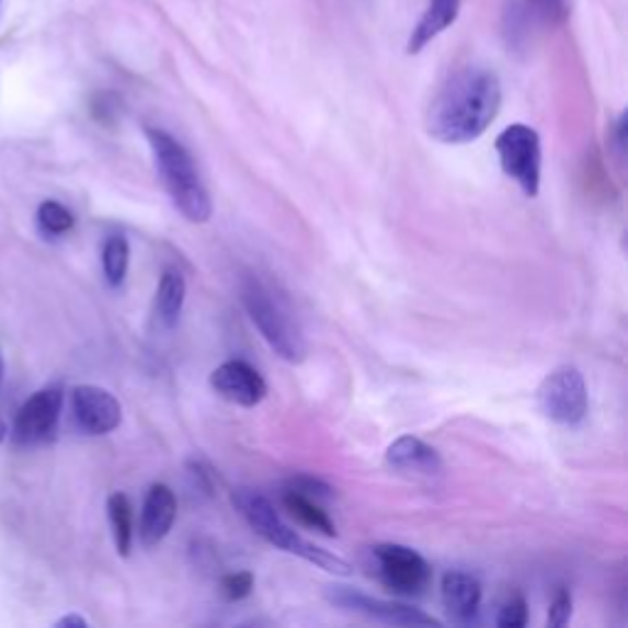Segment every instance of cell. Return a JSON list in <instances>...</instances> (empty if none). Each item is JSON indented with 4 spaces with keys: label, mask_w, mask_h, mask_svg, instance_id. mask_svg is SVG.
I'll return each mask as SVG.
<instances>
[{
    "label": "cell",
    "mask_w": 628,
    "mask_h": 628,
    "mask_svg": "<svg viewBox=\"0 0 628 628\" xmlns=\"http://www.w3.org/2000/svg\"><path fill=\"white\" fill-rule=\"evenodd\" d=\"M501 84L493 71L467 67L452 75L427 111V133L437 142L461 146L487 133L499 116Z\"/></svg>",
    "instance_id": "6da1fadb"
},
{
    "label": "cell",
    "mask_w": 628,
    "mask_h": 628,
    "mask_svg": "<svg viewBox=\"0 0 628 628\" xmlns=\"http://www.w3.org/2000/svg\"><path fill=\"white\" fill-rule=\"evenodd\" d=\"M146 136L152 148V158H156L162 184L164 190H168L174 207L192 224L209 221V192L202 184L199 172L194 168V160L187 148H184L180 140H174L170 133L158 128H148Z\"/></svg>",
    "instance_id": "7a4b0ae2"
},
{
    "label": "cell",
    "mask_w": 628,
    "mask_h": 628,
    "mask_svg": "<svg viewBox=\"0 0 628 628\" xmlns=\"http://www.w3.org/2000/svg\"><path fill=\"white\" fill-rule=\"evenodd\" d=\"M231 501H233L236 511H239L243 516V521L249 523L265 543H271L273 548H281L285 552L297 555V558L317 564L319 570H327V572H334V574H342V576L352 574L349 562H344L342 558H336V555H332L324 548H319V545L305 540L300 533L293 530L290 525L277 516L273 503L267 501L265 496H261V493H255L251 489H236Z\"/></svg>",
    "instance_id": "3957f363"
},
{
    "label": "cell",
    "mask_w": 628,
    "mask_h": 628,
    "mask_svg": "<svg viewBox=\"0 0 628 628\" xmlns=\"http://www.w3.org/2000/svg\"><path fill=\"white\" fill-rule=\"evenodd\" d=\"M241 302L249 312L251 322L259 327L263 339L271 344L273 352L290 364H300L307 356V344L300 327L293 319L290 310L259 277H243L241 281Z\"/></svg>",
    "instance_id": "277c9868"
},
{
    "label": "cell",
    "mask_w": 628,
    "mask_h": 628,
    "mask_svg": "<svg viewBox=\"0 0 628 628\" xmlns=\"http://www.w3.org/2000/svg\"><path fill=\"white\" fill-rule=\"evenodd\" d=\"M501 170L518 184L525 197H538L540 192V136L530 126L513 123L496 138Z\"/></svg>",
    "instance_id": "5b68a950"
},
{
    "label": "cell",
    "mask_w": 628,
    "mask_h": 628,
    "mask_svg": "<svg viewBox=\"0 0 628 628\" xmlns=\"http://www.w3.org/2000/svg\"><path fill=\"white\" fill-rule=\"evenodd\" d=\"M540 413L558 425H580L590 410L586 386L574 366H560L545 376L538 388Z\"/></svg>",
    "instance_id": "8992f818"
},
{
    "label": "cell",
    "mask_w": 628,
    "mask_h": 628,
    "mask_svg": "<svg viewBox=\"0 0 628 628\" xmlns=\"http://www.w3.org/2000/svg\"><path fill=\"white\" fill-rule=\"evenodd\" d=\"M370 555H374L378 580L393 594L418 596L427 590L432 576L430 564L413 548H406V545L396 543H384L376 545Z\"/></svg>",
    "instance_id": "52a82bcc"
},
{
    "label": "cell",
    "mask_w": 628,
    "mask_h": 628,
    "mask_svg": "<svg viewBox=\"0 0 628 628\" xmlns=\"http://www.w3.org/2000/svg\"><path fill=\"white\" fill-rule=\"evenodd\" d=\"M329 600L334 604L344 606V609L358 612L364 616H370V619H378L384 624H393V626H439L435 616H430L420 609H413L408 604H398V602H386V600H374V596H366L362 592L346 590V586H332L329 592Z\"/></svg>",
    "instance_id": "ba28073f"
},
{
    "label": "cell",
    "mask_w": 628,
    "mask_h": 628,
    "mask_svg": "<svg viewBox=\"0 0 628 628\" xmlns=\"http://www.w3.org/2000/svg\"><path fill=\"white\" fill-rule=\"evenodd\" d=\"M77 425L89 435H109L121 425V403L99 386H79L71 393Z\"/></svg>",
    "instance_id": "9c48e42d"
},
{
    "label": "cell",
    "mask_w": 628,
    "mask_h": 628,
    "mask_svg": "<svg viewBox=\"0 0 628 628\" xmlns=\"http://www.w3.org/2000/svg\"><path fill=\"white\" fill-rule=\"evenodd\" d=\"M209 384L224 400H229V403L241 408L259 406L267 393V386L259 370L251 364L239 362V358H233V362H226L216 368L209 378Z\"/></svg>",
    "instance_id": "30bf717a"
},
{
    "label": "cell",
    "mask_w": 628,
    "mask_h": 628,
    "mask_svg": "<svg viewBox=\"0 0 628 628\" xmlns=\"http://www.w3.org/2000/svg\"><path fill=\"white\" fill-rule=\"evenodd\" d=\"M61 413V390L59 388H43L20 408L15 418V439L23 445H35L53 435L57 420Z\"/></svg>",
    "instance_id": "8fae6325"
},
{
    "label": "cell",
    "mask_w": 628,
    "mask_h": 628,
    "mask_svg": "<svg viewBox=\"0 0 628 628\" xmlns=\"http://www.w3.org/2000/svg\"><path fill=\"white\" fill-rule=\"evenodd\" d=\"M174 518H178V499L174 491L164 483H156L150 487L146 503H142L140 513V540L146 548L162 543L172 530Z\"/></svg>",
    "instance_id": "7c38bea8"
},
{
    "label": "cell",
    "mask_w": 628,
    "mask_h": 628,
    "mask_svg": "<svg viewBox=\"0 0 628 628\" xmlns=\"http://www.w3.org/2000/svg\"><path fill=\"white\" fill-rule=\"evenodd\" d=\"M388 467L406 473H418V477H435L442 471V459L437 449H432L418 437H398L386 452Z\"/></svg>",
    "instance_id": "4fadbf2b"
},
{
    "label": "cell",
    "mask_w": 628,
    "mask_h": 628,
    "mask_svg": "<svg viewBox=\"0 0 628 628\" xmlns=\"http://www.w3.org/2000/svg\"><path fill=\"white\" fill-rule=\"evenodd\" d=\"M461 0H427L425 13L418 20L408 39V55H420L432 39H437L445 30L457 23Z\"/></svg>",
    "instance_id": "5bb4252c"
},
{
    "label": "cell",
    "mask_w": 628,
    "mask_h": 628,
    "mask_svg": "<svg viewBox=\"0 0 628 628\" xmlns=\"http://www.w3.org/2000/svg\"><path fill=\"white\" fill-rule=\"evenodd\" d=\"M442 604L457 621H469L481 604V584L477 576L447 572L442 576Z\"/></svg>",
    "instance_id": "9a60e30c"
},
{
    "label": "cell",
    "mask_w": 628,
    "mask_h": 628,
    "mask_svg": "<svg viewBox=\"0 0 628 628\" xmlns=\"http://www.w3.org/2000/svg\"><path fill=\"white\" fill-rule=\"evenodd\" d=\"M184 297H187V283L180 271H164L156 293V322L162 329H172L182 315Z\"/></svg>",
    "instance_id": "2e32d148"
},
{
    "label": "cell",
    "mask_w": 628,
    "mask_h": 628,
    "mask_svg": "<svg viewBox=\"0 0 628 628\" xmlns=\"http://www.w3.org/2000/svg\"><path fill=\"white\" fill-rule=\"evenodd\" d=\"M283 506L293 518L307 525V528H312L322 535H329V538H334L336 535V525L332 523V518L327 516V511H322V506H319L315 499H307V496H300V493L285 491L283 493Z\"/></svg>",
    "instance_id": "e0dca14e"
},
{
    "label": "cell",
    "mask_w": 628,
    "mask_h": 628,
    "mask_svg": "<svg viewBox=\"0 0 628 628\" xmlns=\"http://www.w3.org/2000/svg\"><path fill=\"white\" fill-rule=\"evenodd\" d=\"M109 521L118 555L128 558L133 548V509L126 493H113L109 499Z\"/></svg>",
    "instance_id": "ac0fdd59"
},
{
    "label": "cell",
    "mask_w": 628,
    "mask_h": 628,
    "mask_svg": "<svg viewBox=\"0 0 628 628\" xmlns=\"http://www.w3.org/2000/svg\"><path fill=\"white\" fill-rule=\"evenodd\" d=\"M101 261H104V275H106L109 285L118 287L123 281H126V273H128V261H130L128 241L123 239V236H111L104 246V255H101Z\"/></svg>",
    "instance_id": "d6986e66"
},
{
    "label": "cell",
    "mask_w": 628,
    "mask_h": 628,
    "mask_svg": "<svg viewBox=\"0 0 628 628\" xmlns=\"http://www.w3.org/2000/svg\"><path fill=\"white\" fill-rule=\"evenodd\" d=\"M37 219L47 233H67L75 226V216L59 202H45L37 212Z\"/></svg>",
    "instance_id": "ffe728a7"
},
{
    "label": "cell",
    "mask_w": 628,
    "mask_h": 628,
    "mask_svg": "<svg viewBox=\"0 0 628 628\" xmlns=\"http://www.w3.org/2000/svg\"><path fill=\"white\" fill-rule=\"evenodd\" d=\"M219 592L226 602H241L246 600L253 592V574L251 572H233V574H226L221 584H219Z\"/></svg>",
    "instance_id": "44dd1931"
},
{
    "label": "cell",
    "mask_w": 628,
    "mask_h": 628,
    "mask_svg": "<svg viewBox=\"0 0 628 628\" xmlns=\"http://www.w3.org/2000/svg\"><path fill=\"white\" fill-rule=\"evenodd\" d=\"M496 624L501 628H521L528 624V606H525V600L521 594L511 596V600L501 606Z\"/></svg>",
    "instance_id": "7402d4cb"
},
{
    "label": "cell",
    "mask_w": 628,
    "mask_h": 628,
    "mask_svg": "<svg viewBox=\"0 0 628 628\" xmlns=\"http://www.w3.org/2000/svg\"><path fill=\"white\" fill-rule=\"evenodd\" d=\"M285 491L300 493V496L315 499V501L332 496V489H329L324 481H319V479H315V477H295V479H290V483H287Z\"/></svg>",
    "instance_id": "603a6c76"
},
{
    "label": "cell",
    "mask_w": 628,
    "mask_h": 628,
    "mask_svg": "<svg viewBox=\"0 0 628 628\" xmlns=\"http://www.w3.org/2000/svg\"><path fill=\"white\" fill-rule=\"evenodd\" d=\"M572 616V596L568 590H558L555 600L550 604V614H548V624L555 628H562L570 621Z\"/></svg>",
    "instance_id": "cb8c5ba5"
},
{
    "label": "cell",
    "mask_w": 628,
    "mask_h": 628,
    "mask_svg": "<svg viewBox=\"0 0 628 628\" xmlns=\"http://www.w3.org/2000/svg\"><path fill=\"white\" fill-rule=\"evenodd\" d=\"M528 3L548 20H562L570 10V0H528Z\"/></svg>",
    "instance_id": "d4e9b609"
},
{
    "label": "cell",
    "mask_w": 628,
    "mask_h": 628,
    "mask_svg": "<svg viewBox=\"0 0 628 628\" xmlns=\"http://www.w3.org/2000/svg\"><path fill=\"white\" fill-rule=\"evenodd\" d=\"M59 628H67V626H75V628H87V619H81V616L77 614H71V616H65V619H59L57 621Z\"/></svg>",
    "instance_id": "484cf974"
},
{
    "label": "cell",
    "mask_w": 628,
    "mask_h": 628,
    "mask_svg": "<svg viewBox=\"0 0 628 628\" xmlns=\"http://www.w3.org/2000/svg\"><path fill=\"white\" fill-rule=\"evenodd\" d=\"M5 435H8V427H5V422H3V420H0V442H3V439H5Z\"/></svg>",
    "instance_id": "4316f807"
},
{
    "label": "cell",
    "mask_w": 628,
    "mask_h": 628,
    "mask_svg": "<svg viewBox=\"0 0 628 628\" xmlns=\"http://www.w3.org/2000/svg\"><path fill=\"white\" fill-rule=\"evenodd\" d=\"M0 378H3V358H0Z\"/></svg>",
    "instance_id": "83f0119b"
}]
</instances>
